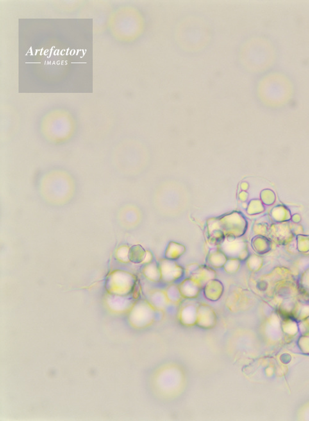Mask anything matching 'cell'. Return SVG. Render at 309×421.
Wrapping results in <instances>:
<instances>
[{"label":"cell","instance_id":"6da1fadb","mask_svg":"<svg viewBox=\"0 0 309 421\" xmlns=\"http://www.w3.org/2000/svg\"><path fill=\"white\" fill-rule=\"evenodd\" d=\"M156 311L149 301H138L131 312V323L138 328L148 327L155 320Z\"/></svg>","mask_w":309,"mask_h":421},{"label":"cell","instance_id":"7a4b0ae2","mask_svg":"<svg viewBox=\"0 0 309 421\" xmlns=\"http://www.w3.org/2000/svg\"><path fill=\"white\" fill-rule=\"evenodd\" d=\"M219 219L220 227L226 237H240L244 234L245 223L240 214L233 213Z\"/></svg>","mask_w":309,"mask_h":421},{"label":"cell","instance_id":"3957f363","mask_svg":"<svg viewBox=\"0 0 309 421\" xmlns=\"http://www.w3.org/2000/svg\"><path fill=\"white\" fill-rule=\"evenodd\" d=\"M158 264L161 271V281L166 283H173L185 275V269L174 260L161 259Z\"/></svg>","mask_w":309,"mask_h":421},{"label":"cell","instance_id":"277c9868","mask_svg":"<svg viewBox=\"0 0 309 421\" xmlns=\"http://www.w3.org/2000/svg\"><path fill=\"white\" fill-rule=\"evenodd\" d=\"M185 273L188 278L198 282L202 288L211 280L216 279L217 273L210 266L199 265L197 263L189 264L185 269Z\"/></svg>","mask_w":309,"mask_h":421},{"label":"cell","instance_id":"5b68a950","mask_svg":"<svg viewBox=\"0 0 309 421\" xmlns=\"http://www.w3.org/2000/svg\"><path fill=\"white\" fill-rule=\"evenodd\" d=\"M218 247L228 259H239L241 253L246 250L244 241L240 237H226Z\"/></svg>","mask_w":309,"mask_h":421},{"label":"cell","instance_id":"8992f818","mask_svg":"<svg viewBox=\"0 0 309 421\" xmlns=\"http://www.w3.org/2000/svg\"><path fill=\"white\" fill-rule=\"evenodd\" d=\"M217 316L214 309L206 304L199 305L196 325L202 329L209 330L217 325Z\"/></svg>","mask_w":309,"mask_h":421},{"label":"cell","instance_id":"52a82bcc","mask_svg":"<svg viewBox=\"0 0 309 421\" xmlns=\"http://www.w3.org/2000/svg\"><path fill=\"white\" fill-rule=\"evenodd\" d=\"M179 290L183 298L192 299L198 297L202 288L196 281L188 278L178 285Z\"/></svg>","mask_w":309,"mask_h":421},{"label":"cell","instance_id":"ba28073f","mask_svg":"<svg viewBox=\"0 0 309 421\" xmlns=\"http://www.w3.org/2000/svg\"><path fill=\"white\" fill-rule=\"evenodd\" d=\"M208 242L210 246H219L226 236L220 227L219 219H212L208 223Z\"/></svg>","mask_w":309,"mask_h":421},{"label":"cell","instance_id":"9c48e42d","mask_svg":"<svg viewBox=\"0 0 309 421\" xmlns=\"http://www.w3.org/2000/svg\"><path fill=\"white\" fill-rule=\"evenodd\" d=\"M198 306L194 304H188L181 307L179 312V320L182 325L188 327L196 325Z\"/></svg>","mask_w":309,"mask_h":421},{"label":"cell","instance_id":"30bf717a","mask_svg":"<svg viewBox=\"0 0 309 421\" xmlns=\"http://www.w3.org/2000/svg\"><path fill=\"white\" fill-rule=\"evenodd\" d=\"M224 292L223 284L217 280H211L204 287V296L206 299L213 302L219 300Z\"/></svg>","mask_w":309,"mask_h":421},{"label":"cell","instance_id":"8fae6325","mask_svg":"<svg viewBox=\"0 0 309 421\" xmlns=\"http://www.w3.org/2000/svg\"><path fill=\"white\" fill-rule=\"evenodd\" d=\"M228 259L226 255L220 250L218 246H216L209 251L206 261L211 268L219 269L223 268Z\"/></svg>","mask_w":309,"mask_h":421},{"label":"cell","instance_id":"7c38bea8","mask_svg":"<svg viewBox=\"0 0 309 421\" xmlns=\"http://www.w3.org/2000/svg\"><path fill=\"white\" fill-rule=\"evenodd\" d=\"M149 302L156 310L163 311L167 307L170 302L168 301L165 291L155 290L152 292Z\"/></svg>","mask_w":309,"mask_h":421},{"label":"cell","instance_id":"4fadbf2b","mask_svg":"<svg viewBox=\"0 0 309 421\" xmlns=\"http://www.w3.org/2000/svg\"><path fill=\"white\" fill-rule=\"evenodd\" d=\"M143 274L145 277L151 281L159 282L161 281V275L160 266L158 263L152 261L143 269Z\"/></svg>","mask_w":309,"mask_h":421},{"label":"cell","instance_id":"5bb4252c","mask_svg":"<svg viewBox=\"0 0 309 421\" xmlns=\"http://www.w3.org/2000/svg\"><path fill=\"white\" fill-rule=\"evenodd\" d=\"M186 250L185 246L182 244L175 242H170L166 249L165 259L176 261L185 254Z\"/></svg>","mask_w":309,"mask_h":421},{"label":"cell","instance_id":"9a60e30c","mask_svg":"<svg viewBox=\"0 0 309 421\" xmlns=\"http://www.w3.org/2000/svg\"><path fill=\"white\" fill-rule=\"evenodd\" d=\"M147 251L141 246L136 245L129 249L128 259L134 263H141L145 259Z\"/></svg>","mask_w":309,"mask_h":421},{"label":"cell","instance_id":"2e32d148","mask_svg":"<svg viewBox=\"0 0 309 421\" xmlns=\"http://www.w3.org/2000/svg\"><path fill=\"white\" fill-rule=\"evenodd\" d=\"M165 291L170 303L179 304L181 302L182 298H183L179 290L178 285H170Z\"/></svg>","mask_w":309,"mask_h":421},{"label":"cell","instance_id":"e0dca14e","mask_svg":"<svg viewBox=\"0 0 309 421\" xmlns=\"http://www.w3.org/2000/svg\"><path fill=\"white\" fill-rule=\"evenodd\" d=\"M240 260L238 259H228L224 264L223 268L226 273L232 274L236 273L240 268Z\"/></svg>","mask_w":309,"mask_h":421},{"label":"cell","instance_id":"ac0fdd59","mask_svg":"<svg viewBox=\"0 0 309 421\" xmlns=\"http://www.w3.org/2000/svg\"><path fill=\"white\" fill-rule=\"evenodd\" d=\"M153 259H154V256H153V254H152V253L151 252H149V251H147L146 255H145V259L144 260V262H142V263H144V264L150 263L153 261Z\"/></svg>","mask_w":309,"mask_h":421}]
</instances>
